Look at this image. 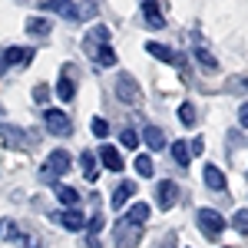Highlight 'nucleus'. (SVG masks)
Returning a JSON list of instances; mask_svg holds the SVG:
<instances>
[{
  "instance_id": "1",
  "label": "nucleus",
  "mask_w": 248,
  "mask_h": 248,
  "mask_svg": "<svg viewBox=\"0 0 248 248\" xmlns=\"http://www.w3.org/2000/svg\"><path fill=\"white\" fill-rule=\"evenodd\" d=\"M195 222H199V229L205 232L209 238H218L222 229L229 225V222L222 218V212H215V209H199V212H195Z\"/></svg>"
},
{
  "instance_id": "2",
  "label": "nucleus",
  "mask_w": 248,
  "mask_h": 248,
  "mask_svg": "<svg viewBox=\"0 0 248 248\" xmlns=\"http://www.w3.org/2000/svg\"><path fill=\"white\" fill-rule=\"evenodd\" d=\"M116 96L126 103V106H139L142 103V93H139V86H136V79L129 73H119L116 77Z\"/></svg>"
},
{
  "instance_id": "3",
  "label": "nucleus",
  "mask_w": 248,
  "mask_h": 248,
  "mask_svg": "<svg viewBox=\"0 0 248 248\" xmlns=\"http://www.w3.org/2000/svg\"><path fill=\"white\" fill-rule=\"evenodd\" d=\"M43 126L53 136H70L73 133V123H70V116L63 113V109H46V113H43Z\"/></svg>"
},
{
  "instance_id": "4",
  "label": "nucleus",
  "mask_w": 248,
  "mask_h": 248,
  "mask_svg": "<svg viewBox=\"0 0 248 248\" xmlns=\"http://www.w3.org/2000/svg\"><path fill=\"white\" fill-rule=\"evenodd\" d=\"M139 238H142V229L133 225L129 218H123V222L116 225V248H136Z\"/></svg>"
},
{
  "instance_id": "5",
  "label": "nucleus",
  "mask_w": 248,
  "mask_h": 248,
  "mask_svg": "<svg viewBox=\"0 0 248 248\" xmlns=\"http://www.w3.org/2000/svg\"><path fill=\"white\" fill-rule=\"evenodd\" d=\"M70 166H73V159H70V153L66 149H53V153L46 155V179H53V175H63V172H70Z\"/></svg>"
},
{
  "instance_id": "6",
  "label": "nucleus",
  "mask_w": 248,
  "mask_h": 248,
  "mask_svg": "<svg viewBox=\"0 0 248 248\" xmlns=\"http://www.w3.org/2000/svg\"><path fill=\"white\" fill-rule=\"evenodd\" d=\"M155 195H159V199H155L159 209H172V205L179 202V186H175L172 179H162V182L155 186Z\"/></svg>"
},
{
  "instance_id": "7",
  "label": "nucleus",
  "mask_w": 248,
  "mask_h": 248,
  "mask_svg": "<svg viewBox=\"0 0 248 248\" xmlns=\"http://www.w3.org/2000/svg\"><path fill=\"white\" fill-rule=\"evenodd\" d=\"M30 57H33V50H27V46H7L0 53V70L3 66H23Z\"/></svg>"
},
{
  "instance_id": "8",
  "label": "nucleus",
  "mask_w": 248,
  "mask_h": 248,
  "mask_svg": "<svg viewBox=\"0 0 248 248\" xmlns=\"http://www.w3.org/2000/svg\"><path fill=\"white\" fill-rule=\"evenodd\" d=\"M40 7L43 10H57V14H63L66 20H77V7H73V0H40Z\"/></svg>"
},
{
  "instance_id": "9",
  "label": "nucleus",
  "mask_w": 248,
  "mask_h": 248,
  "mask_svg": "<svg viewBox=\"0 0 248 248\" xmlns=\"http://www.w3.org/2000/svg\"><path fill=\"white\" fill-rule=\"evenodd\" d=\"M202 179H205V186H209L212 192H222L229 182H225V172L218 169V166H205L202 169Z\"/></svg>"
},
{
  "instance_id": "10",
  "label": "nucleus",
  "mask_w": 248,
  "mask_h": 248,
  "mask_svg": "<svg viewBox=\"0 0 248 248\" xmlns=\"http://www.w3.org/2000/svg\"><path fill=\"white\" fill-rule=\"evenodd\" d=\"M142 142H146L153 153H159V149H166V133H162L159 126H146V129H142Z\"/></svg>"
},
{
  "instance_id": "11",
  "label": "nucleus",
  "mask_w": 248,
  "mask_h": 248,
  "mask_svg": "<svg viewBox=\"0 0 248 248\" xmlns=\"http://www.w3.org/2000/svg\"><path fill=\"white\" fill-rule=\"evenodd\" d=\"M142 17H146V23H149L153 30H162V27H166V17L159 14L155 0H142Z\"/></svg>"
},
{
  "instance_id": "12",
  "label": "nucleus",
  "mask_w": 248,
  "mask_h": 248,
  "mask_svg": "<svg viewBox=\"0 0 248 248\" xmlns=\"http://www.w3.org/2000/svg\"><path fill=\"white\" fill-rule=\"evenodd\" d=\"M99 159H103V166L109 172H119L123 169V155H119V149L116 146H99Z\"/></svg>"
},
{
  "instance_id": "13",
  "label": "nucleus",
  "mask_w": 248,
  "mask_h": 248,
  "mask_svg": "<svg viewBox=\"0 0 248 248\" xmlns=\"http://www.w3.org/2000/svg\"><path fill=\"white\" fill-rule=\"evenodd\" d=\"M57 218H60V225H63V229H70V232H79L83 225H86V218H83V215H79L77 209H66V212H60Z\"/></svg>"
},
{
  "instance_id": "14",
  "label": "nucleus",
  "mask_w": 248,
  "mask_h": 248,
  "mask_svg": "<svg viewBox=\"0 0 248 248\" xmlns=\"http://www.w3.org/2000/svg\"><path fill=\"white\" fill-rule=\"evenodd\" d=\"M133 195H136V186H133V182H119V186H116V192H113V209H123Z\"/></svg>"
},
{
  "instance_id": "15",
  "label": "nucleus",
  "mask_w": 248,
  "mask_h": 248,
  "mask_svg": "<svg viewBox=\"0 0 248 248\" xmlns=\"http://www.w3.org/2000/svg\"><path fill=\"white\" fill-rule=\"evenodd\" d=\"M79 166H83V175H86L90 182H96V175H99V166H96V153H93V149H86V153L79 155Z\"/></svg>"
},
{
  "instance_id": "16",
  "label": "nucleus",
  "mask_w": 248,
  "mask_h": 248,
  "mask_svg": "<svg viewBox=\"0 0 248 248\" xmlns=\"http://www.w3.org/2000/svg\"><path fill=\"white\" fill-rule=\"evenodd\" d=\"M90 53L96 57V63H99L103 70H113V66H116V53L109 50V46H106V43H103V46H93Z\"/></svg>"
},
{
  "instance_id": "17",
  "label": "nucleus",
  "mask_w": 248,
  "mask_h": 248,
  "mask_svg": "<svg viewBox=\"0 0 248 248\" xmlns=\"http://www.w3.org/2000/svg\"><path fill=\"white\" fill-rule=\"evenodd\" d=\"M50 30H53V23L46 17H30L27 20V33H33V37H46Z\"/></svg>"
},
{
  "instance_id": "18",
  "label": "nucleus",
  "mask_w": 248,
  "mask_h": 248,
  "mask_svg": "<svg viewBox=\"0 0 248 248\" xmlns=\"http://www.w3.org/2000/svg\"><path fill=\"white\" fill-rule=\"evenodd\" d=\"M195 60H199V66H202L205 73H218V60L212 57L205 46H195Z\"/></svg>"
},
{
  "instance_id": "19",
  "label": "nucleus",
  "mask_w": 248,
  "mask_h": 248,
  "mask_svg": "<svg viewBox=\"0 0 248 248\" xmlns=\"http://www.w3.org/2000/svg\"><path fill=\"white\" fill-rule=\"evenodd\" d=\"M96 43H99V46H103V43H109V30H106L103 23H96L93 30H90V37H86V53L93 50Z\"/></svg>"
},
{
  "instance_id": "20",
  "label": "nucleus",
  "mask_w": 248,
  "mask_h": 248,
  "mask_svg": "<svg viewBox=\"0 0 248 248\" xmlns=\"http://www.w3.org/2000/svg\"><path fill=\"white\" fill-rule=\"evenodd\" d=\"M126 218H129L133 225H139V229H142V225H146V218H149V205H146V202H136L133 209L126 212Z\"/></svg>"
},
{
  "instance_id": "21",
  "label": "nucleus",
  "mask_w": 248,
  "mask_h": 248,
  "mask_svg": "<svg viewBox=\"0 0 248 248\" xmlns=\"http://www.w3.org/2000/svg\"><path fill=\"white\" fill-rule=\"evenodd\" d=\"M57 199L66 205V209H77V202H79V192L77 189H70V186H57Z\"/></svg>"
},
{
  "instance_id": "22",
  "label": "nucleus",
  "mask_w": 248,
  "mask_h": 248,
  "mask_svg": "<svg viewBox=\"0 0 248 248\" xmlns=\"http://www.w3.org/2000/svg\"><path fill=\"white\" fill-rule=\"evenodd\" d=\"M189 159H192V153H189V146L182 142V139H175V146H172V162H179L182 169L189 166Z\"/></svg>"
},
{
  "instance_id": "23",
  "label": "nucleus",
  "mask_w": 248,
  "mask_h": 248,
  "mask_svg": "<svg viewBox=\"0 0 248 248\" xmlns=\"http://www.w3.org/2000/svg\"><path fill=\"white\" fill-rule=\"evenodd\" d=\"M73 93H77V90H73V77H70V73L63 70V77H60V86H57V96L70 103V99H73Z\"/></svg>"
},
{
  "instance_id": "24",
  "label": "nucleus",
  "mask_w": 248,
  "mask_h": 248,
  "mask_svg": "<svg viewBox=\"0 0 248 248\" xmlns=\"http://www.w3.org/2000/svg\"><path fill=\"white\" fill-rule=\"evenodd\" d=\"M146 50H149L155 60H162V63H172V60H175V53H172L169 46H162V43H146Z\"/></svg>"
},
{
  "instance_id": "25",
  "label": "nucleus",
  "mask_w": 248,
  "mask_h": 248,
  "mask_svg": "<svg viewBox=\"0 0 248 248\" xmlns=\"http://www.w3.org/2000/svg\"><path fill=\"white\" fill-rule=\"evenodd\" d=\"M136 172H139L142 179H153V172H155L153 159H149V155H136Z\"/></svg>"
},
{
  "instance_id": "26",
  "label": "nucleus",
  "mask_w": 248,
  "mask_h": 248,
  "mask_svg": "<svg viewBox=\"0 0 248 248\" xmlns=\"http://www.w3.org/2000/svg\"><path fill=\"white\" fill-rule=\"evenodd\" d=\"M179 119H182V126H195V119H199L195 106H192V103H182V106H179Z\"/></svg>"
},
{
  "instance_id": "27",
  "label": "nucleus",
  "mask_w": 248,
  "mask_h": 248,
  "mask_svg": "<svg viewBox=\"0 0 248 248\" xmlns=\"http://www.w3.org/2000/svg\"><path fill=\"white\" fill-rule=\"evenodd\" d=\"M119 142H123L126 149H136V146H139V136H136V129H123V133H119Z\"/></svg>"
},
{
  "instance_id": "28",
  "label": "nucleus",
  "mask_w": 248,
  "mask_h": 248,
  "mask_svg": "<svg viewBox=\"0 0 248 248\" xmlns=\"http://www.w3.org/2000/svg\"><path fill=\"white\" fill-rule=\"evenodd\" d=\"M0 235H3V238H20V229L14 225V222L3 218V222H0Z\"/></svg>"
},
{
  "instance_id": "29",
  "label": "nucleus",
  "mask_w": 248,
  "mask_h": 248,
  "mask_svg": "<svg viewBox=\"0 0 248 248\" xmlns=\"http://www.w3.org/2000/svg\"><path fill=\"white\" fill-rule=\"evenodd\" d=\"M232 225H235L238 232H248V209L235 212V218H232Z\"/></svg>"
},
{
  "instance_id": "30",
  "label": "nucleus",
  "mask_w": 248,
  "mask_h": 248,
  "mask_svg": "<svg viewBox=\"0 0 248 248\" xmlns=\"http://www.w3.org/2000/svg\"><path fill=\"white\" fill-rule=\"evenodd\" d=\"M90 129H93V136L103 139V136L109 133V123H106V119H93V123H90Z\"/></svg>"
},
{
  "instance_id": "31",
  "label": "nucleus",
  "mask_w": 248,
  "mask_h": 248,
  "mask_svg": "<svg viewBox=\"0 0 248 248\" xmlns=\"http://www.w3.org/2000/svg\"><path fill=\"white\" fill-rule=\"evenodd\" d=\"M86 229H90L93 238H96V232H103V215H99V212H96L93 218H86Z\"/></svg>"
},
{
  "instance_id": "32",
  "label": "nucleus",
  "mask_w": 248,
  "mask_h": 248,
  "mask_svg": "<svg viewBox=\"0 0 248 248\" xmlns=\"http://www.w3.org/2000/svg\"><path fill=\"white\" fill-rule=\"evenodd\" d=\"M238 126H242V129H248V103H242V106H238Z\"/></svg>"
},
{
  "instance_id": "33",
  "label": "nucleus",
  "mask_w": 248,
  "mask_h": 248,
  "mask_svg": "<svg viewBox=\"0 0 248 248\" xmlns=\"http://www.w3.org/2000/svg\"><path fill=\"white\" fill-rule=\"evenodd\" d=\"M3 136H7V139H17V142H23V133H20V129H10V126L3 129ZM17 142H14V146H17Z\"/></svg>"
},
{
  "instance_id": "34",
  "label": "nucleus",
  "mask_w": 248,
  "mask_h": 248,
  "mask_svg": "<svg viewBox=\"0 0 248 248\" xmlns=\"http://www.w3.org/2000/svg\"><path fill=\"white\" fill-rule=\"evenodd\" d=\"M46 96H50V86H37L33 90V99H46Z\"/></svg>"
},
{
  "instance_id": "35",
  "label": "nucleus",
  "mask_w": 248,
  "mask_h": 248,
  "mask_svg": "<svg viewBox=\"0 0 248 248\" xmlns=\"http://www.w3.org/2000/svg\"><path fill=\"white\" fill-rule=\"evenodd\" d=\"M202 149H205V142H202V136H199V139H192V149H189V153H202Z\"/></svg>"
}]
</instances>
